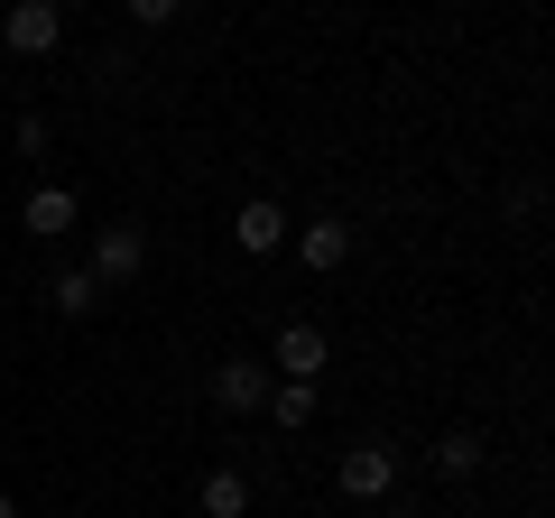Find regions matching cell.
<instances>
[{
    "label": "cell",
    "instance_id": "6da1fadb",
    "mask_svg": "<svg viewBox=\"0 0 555 518\" xmlns=\"http://www.w3.org/2000/svg\"><path fill=\"white\" fill-rule=\"evenodd\" d=\"M0 47H10V56H56L65 47V0H10Z\"/></svg>",
    "mask_w": 555,
    "mask_h": 518
},
{
    "label": "cell",
    "instance_id": "7a4b0ae2",
    "mask_svg": "<svg viewBox=\"0 0 555 518\" xmlns=\"http://www.w3.org/2000/svg\"><path fill=\"white\" fill-rule=\"evenodd\" d=\"M83 269H93V287H130L139 269H149V232H139V222H102Z\"/></svg>",
    "mask_w": 555,
    "mask_h": 518
},
{
    "label": "cell",
    "instance_id": "3957f363",
    "mask_svg": "<svg viewBox=\"0 0 555 518\" xmlns=\"http://www.w3.org/2000/svg\"><path fill=\"white\" fill-rule=\"evenodd\" d=\"M334 481H343V500H361V509H371V500L398 491V454H389V444H343Z\"/></svg>",
    "mask_w": 555,
    "mask_h": 518
},
{
    "label": "cell",
    "instance_id": "277c9868",
    "mask_svg": "<svg viewBox=\"0 0 555 518\" xmlns=\"http://www.w3.org/2000/svg\"><path fill=\"white\" fill-rule=\"evenodd\" d=\"M214 407L222 417H259V407H269V361H250V352L214 361Z\"/></svg>",
    "mask_w": 555,
    "mask_h": 518
},
{
    "label": "cell",
    "instance_id": "5b68a950",
    "mask_svg": "<svg viewBox=\"0 0 555 518\" xmlns=\"http://www.w3.org/2000/svg\"><path fill=\"white\" fill-rule=\"evenodd\" d=\"M324 361H334V342H324V324H278L269 379H324Z\"/></svg>",
    "mask_w": 555,
    "mask_h": 518
},
{
    "label": "cell",
    "instance_id": "8992f818",
    "mask_svg": "<svg viewBox=\"0 0 555 518\" xmlns=\"http://www.w3.org/2000/svg\"><path fill=\"white\" fill-rule=\"evenodd\" d=\"M297 259L315 269V279H334L343 259H352V222H343V213H315V222H297Z\"/></svg>",
    "mask_w": 555,
    "mask_h": 518
},
{
    "label": "cell",
    "instance_id": "52a82bcc",
    "mask_svg": "<svg viewBox=\"0 0 555 518\" xmlns=\"http://www.w3.org/2000/svg\"><path fill=\"white\" fill-rule=\"evenodd\" d=\"M75 222H83L75 185H38V195L20 204V232H28V241H65V232H75Z\"/></svg>",
    "mask_w": 555,
    "mask_h": 518
},
{
    "label": "cell",
    "instance_id": "ba28073f",
    "mask_svg": "<svg viewBox=\"0 0 555 518\" xmlns=\"http://www.w3.org/2000/svg\"><path fill=\"white\" fill-rule=\"evenodd\" d=\"M232 241H241L250 259H269L278 241H287V213H278V195H250V204H241V213H232Z\"/></svg>",
    "mask_w": 555,
    "mask_h": 518
},
{
    "label": "cell",
    "instance_id": "9c48e42d",
    "mask_svg": "<svg viewBox=\"0 0 555 518\" xmlns=\"http://www.w3.org/2000/svg\"><path fill=\"white\" fill-rule=\"evenodd\" d=\"M204 518H250V472H232V463H214V472L195 481Z\"/></svg>",
    "mask_w": 555,
    "mask_h": 518
},
{
    "label": "cell",
    "instance_id": "30bf717a",
    "mask_svg": "<svg viewBox=\"0 0 555 518\" xmlns=\"http://www.w3.org/2000/svg\"><path fill=\"white\" fill-rule=\"evenodd\" d=\"M269 417L297 436V426H315V379H269Z\"/></svg>",
    "mask_w": 555,
    "mask_h": 518
},
{
    "label": "cell",
    "instance_id": "8fae6325",
    "mask_svg": "<svg viewBox=\"0 0 555 518\" xmlns=\"http://www.w3.org/2000/svg\"><path fill=\"white\" fill-rule=\"evenodd\" d=\"M473 472H481V436H473V426L436 436V481H473Z\"/></svg>",
    "mask_w": 555,
    "mask_h": 518
},
{
    "label": "cell",
    "instance_id": "7c38bea8",
    "mask_svg": "<svg viewBox=\"0 0 555 518\" xmlns=\"http://www.w3.org/2000/svg\"><path fill=\"white\" fill-rule=\"evenodd\" d=\"M47 297H56V315H93L102 287H93V269H56V287H47Z\"/></svg>",
    "mask_w": 555,
    "mask_h": 518
},
{
    "label": "cell",
    "instance_id": "4fadbf2b",
    "mask_svg": "<svg viewBox=\"0 0 555 518\" xmlns=\"http://www.w3.org/2000/svg\"><path fill=\"white\" fill-rule=\"evenodd\" d=\"M10 148H20V158H47V112H20V130H10Z\"/></svg>",
    "mask_w": 555,
    "mask_h": 518
},
{
    "label": "cell",
    "instance_id": "5bb4252c",
    "mask_svg": "<svg viewBox=\"0 0 555 518\" xmlns=\"http://www.w3.org/2000/svg\"><path fill=\"white\" fill-rule=\"evenodd\" d=\"M177 10H185V0H130V20H139V28H167Z\"/></svg>",
    "mask_w": 555,
    "mask_h": 518
},
{
    "label": "cell",
    "instance_id": "9a60e30c",
    "mask_svg": "<svg viewBox=\"0 0 555 518\" xmlns=\"http://www.w3.org/2000/svg\"><path fill=\"white\" fill-rule=\"evenodd\" d=\"M0 518H20V500H10V491H0Z\"/></svg>",
    "mask_w": 555,
    "mask_h": 518
}]
</instances>
